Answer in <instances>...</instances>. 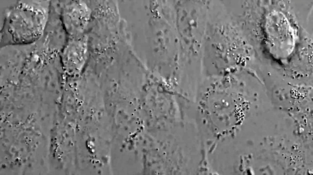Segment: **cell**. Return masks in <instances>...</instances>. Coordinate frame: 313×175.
Listing matches in <instances>:
<instances>
[{"instance_id":"7a4b0ae2","label":"cell","mask_w":313,"mask_h":175,"mask_svg":"<svg viewBox=\"0 0 313 175\" xmlns=\"http://www.w3.org/2000/svg\"><path fill=\"white\" fill-rule=\"evenodd\" d=\"M62 11L64 24L72 35L82 33L89 22L90 11L86 5L80 1L65 4Z\"/></svg>"},{"instance_id":"3957f363","label":"cell","mask_w":313,"mask_h":175,"mask_svg":"<svg viewBox=\"0 0 313 175\" xmlns=\"http://www.w3.org/2000/svg\"><path fill=\"white\" fill-rule=\"evenodd\" d=\"M64 51L70 57L76 68H79L87 57V37L73 39L69 41L64 48Z\"/></svg>"},{"instance_id":"6da1fadb","label":"cell","mask_w":313,"mask_h":175,"mask_svg":"<svg viewBox=\"0 0 313 175\" xmlns=\"http://www.w3.org/2000/svg\"><path fill=\"white\" fill-rule=\"evenodd\" d=\"M44 3L24 2L17 3L6 14L2 34L7 35L8 43L28 44L42 36L49 13Z\"/></svg>"}]
</instances>
